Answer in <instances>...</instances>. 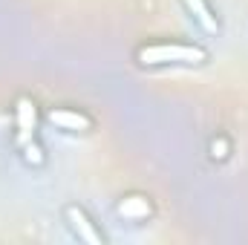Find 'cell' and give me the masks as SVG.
<instances>
[{"label":"cell","instance_id":"cell-3","mask_svg":"<svg viewBox=\"0 0 248 245\" xmlns=\"http://www.w3.org/2000/svg\"><path fill=\"white\" fill-rule=\"evenodd\" d=\"M63 222H66V228L78 237V243L104 245V234H101V228L95 225V219H93V216L78 205V202L63 205Z\"/></svg>","mask_w":248,"mask_h":245},{"label":"cell","instance_id":"cell-6","mask_svg":"<svg viewBox=\"0 0 248 245\" xmlns=\"http://www.w3.org/2000/svg\"><path fill=\"white\" fill-rule=\"evenodd\" d=\"M190 15V20L205 32V35H219L222 32V20L217 15V9L211 6V0H179Z\"/></svg>","mask_w":248,"mask_h":245},{"label":"cell","instance_id":"cell-5","mask_svg":"<svg viewBox=\"0 0 248 245\" xmlns=\"http://www.w3.org/2000/svg\"><path fill=\"white\" fill-rule=\"evenodd\" d=\"M116 214L122 216L124 222H147V219H153L156 208H153V199L147 193L133 190V193H124L122 199L116 202Z\"/></svg>","mask_w":248,"mask_h":245},{"label":"cell","instance_id":"cell-4","mask_svg":"<svg viewBox=\"0 0 248 245\" xmlns=\"http://www.w3.org/2000/svg\"><path fill=\"white\" fill-rule=\"evenodd\" d=\"M38 124H41V110L35 104V98L29 95H17L15 98V147L35 138L38 136Z\"/></svg>","mask_w":248,"mask_h":245},{"label":"cell","instance_id":"cell-2","mask_svg":"<svg viewBox=\"0 0 248 245\" xmlns=\"http://www.w3.org/2000/svg\"><path fill=\"white\" fill-rule=\"evenodd\" d=\"M44 122L61 133H90L95 127V119L81 110V107H69V104H61V107H49L44 113Z\"/></svg>","mask_w":248,"mask_h":245},{"label":"cell","instance_id":"cell-8","mask_svg":"<svg viewBox=\"0 0 248 245\" xmlns=\"http://www.w3.org/2000/svg\"><path fill=\"white\" fill-rule=\"evenodd\" d=\"M208 156H211V162H217V165L228 162V159H231V138H228L225 133H217V136L208 141Z\"/></svg>","mask_w":248,"mask_h":245},{"label":"cell","instance_id":"cell-7","mask_svg":"<svg viewBox=\"0 0 248 245\" xmlns=\"http://www.w3.org/2000/svg\"><path fill=\"white\" fill-rule=\"evenodd\" d=\"M17 153H20V162H23L26 168H32V170H38V168L46 165V150H44V144L38 141V136L29 138V141H23V144H17Z\"/></svg>","mask_w":248,"mask_h":245},{"label":"cell","instance_id":"cell-1","mask_svg":"<svg viewBox=\"0 0 248 245\" xmlns=\"http://www.w3.org/2000/svg\"><path fill=\"white\" fill-rule=\"evenodd\" d=\"M208 61V49L185 41H153L136 49V63L141 69H162V66H202Z\"/></svg>","mask_w":248,"mask_h":245}]
</instances>
